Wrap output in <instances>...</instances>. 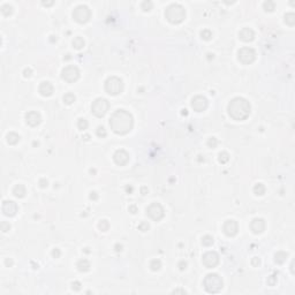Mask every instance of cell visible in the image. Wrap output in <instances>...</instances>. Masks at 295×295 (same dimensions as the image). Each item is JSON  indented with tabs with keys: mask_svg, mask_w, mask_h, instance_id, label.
<instances>
[{
	"mask_svg": "<svg viewBox=\"0 0 295 295\" xmlns=\"http://www.w3.org/2000/svg\"><path fill=\"white\" fill-rule=\"evenodd\" d=\"M134 126V118L131 113L126 110H117L111 119H110V127L115 134L126 135L133 129Z\"/></svg>",
	"mask_w": 295,
	"mask_h": 295,
	"instance_id": "cell-1",
	"label": "cell"
},
{
	"mask_svg": "<svg viewBox=\"0 0 295 295\" xmlns=\"http://www.w3.org/2000/svg\"><path fill=\"white\" fill-rule=\"evenodd\" d=\"M227 112L233 120L243 121L248 118L250 112H251V106L246 98L235 97L228 103Z\"/></svg>",
	"mask_w": 295,
	"mask_h": 295,
	"instance_id": "cell-2",
	"label": "cell"
},
{
	"mask_svg": "<svg viewBox=\"0 0 295 295\" xmlns=\"http://www.w3.org/2000/svg\"><path fill=\"white\" fill-rule=\"evenodd\" d=\"M165 17L172 24H179L186 19V9L180 4H171L165 10Z\"/></svg>",
	"mask_w": 295,
	"mask_h": 295,
	"instance_id": "cell-3",
	"label": "cell"
},
{
	"mask_svg": "<svg viewBox=\"0 0 295 295\" xmlns=\"http://www.w3.org/2000/svg\"><path fill=\"white\" fill-rule=\"evenodd\" d=\"M223 279L217 273H209L204 278V281H203V286H204L205 290L207 293H211V294L219 293L220 290H223Z\"/></svg>",
	"mask_w": 295,
	"mask_h": 295,
	"instance_id": "cell-4",
	"label": "cell"
},
{
	"mask_svg": "<svg viewBox=\"0 0 295 295\" xmlns=\"http://www.w3.org/2000/svg\"><path fill=\"white\" fill-rule=\"evenodd\" d=\"M105 91L111 96H117L124 91V82L120 77L117 76H110L105 81Z\"/></svg>",
	"mask_w": 295,
	"mask_h": 295,
	"instance_id": "cell-5",
	"label": "cell"
},
{
	"mask_svg": "<svg viewBox=\"0 0 295 295\" xmlns=\"http://www.w3.org/2000/svg\"><path fill=\"white\" fill-rule=\"evenodd\" d=\"M110 109V103L107 99L105 98H97L95 99L91 104V112H92L97 118H103L105 114L107 113Z\"/></svg>",
	"mask_w": 295,
	"mask_h": 295,
	"instance_id": "cell-6",
	"label": "cell"
},
{
	"mask_svg": "<svg viewBox=\"0 0 295 295\" xmlns=\"http://www.w3.org/2000/svg\"><path fill=\"white\" fill-rule=\"evenodd\" d=\"M91 17V10L89 9L88 6L78 5L73 10V19L77 23H87Z\"/></svg>",
	"mask_w": 295,
	"mask_h": 295,
	"instance_id": "cell-7",
	"label": "cell"
},
{
	"mask_svg": "<svg viewBox=\"0 0 295 295\" xmlns=\"http://www.w3.org/2000/svg\"><path fill=\"white\" fill-rule=\"evenodd\" d=\"M238 59L243 65H250L256 59V51L251 47H242L238 51Z\"/></svg>",
	"mask_w": 295,
	"mask_h": 295,
	"instance_id": "cell-8",
	"label": "cell"
},
{
	"mask_svg": "<svg viewBox=\"0 0 295 295\" xmlns=\"http://www.w3.org/2000/svg\"><path fill=\"white\" fill-rule=\"evenodd\" d=\"M61 77L62 80H65L68 83H73L75 81H77L80 78V70L76 66L69 65L67 67H65L61 72Z\"/></svg>",
	"mask_w": 295,
	"mask_h": 295,
	"instance_id": "cell-9",
	"label": "cell"
},
{
	"mask_svg": "<svg viewBox=\"0 0 295 295\" xmlns=\"http://www.w3.org/2000/svg\"><path fill=\"white\" fill-rule=\"evenodd\" d=\"M146 214L155 221H159L161 220L164 216H165V212H164V207H161L159 203H151L150 205L146 209Z\"/></svg>",
	"mask_w": 295,
	"mask_h": 295,
	"instance_id": "cell-10",
	"label": "cell"
},
{
	"mask_svg": "<svg viewBox=\"0 0 295 295\" xmlns=\"http://www.w3.org/2000/svg\"><path fill=\"white\" fill-rule=\"evenodd\" d=\"M203 264L207 269H213L219 264V255L216 251H207L202 257Z\"/></svg>",
	"mask_w": 295,
	"mask_h": 295,
	"instance_id": "cell-11",
	"label": "cell"
},
{
	"mask_svg": "<svg viewBox=\"0 0 295 295\" xmlns=\"http://www.w3.org/2000/svg\"><path fill=\"white\" fill-rule=\"evenodd\" d=\"M223 232L225 233V235H227V236H229V238L235 236L239 232L238 223H236L235 220H233V219L226 220L223 225Z\"/></svg>",
	"mask_w": 295,
	"mask_h": 295,
	"instance_id": "cell-12",
	"label": "cell"
},
{
	"mask_svg": "<svg viewBox=\"0 0 295 295\" xmlns=\"http://www.w3.org/2000/svg\"><path fill=\"white\" fill-rule=\"evenodd\" d=\"M207 99L204 96H195L192 99V107L196 112H203L207 109Z\"/></svg>",
	"mask_w": 295,
	"mask_h": 295,
	"instance_id": "cell-13",
	"label": "cell"
},
{
	"mask_svg": "<svg viewBox=\"0 0 295 295\" xmlns=\"http://www.w3.org/2000/svg\"><path fill=\"white\" fill-rule=\"evenodd\" d=\"M113 160L117 165H119V166L127 165L128 161H129V153H128L126 150H122V149L117 150L113 155Z\"/></svg>",
	"mask_w": 295,
	"mask_h": 295,
	"instance_id": "cell-14",
	"label": "cell"
},
{
	"mask_svg": "<svg viewBox=\"0 0 295 295\" xmlns=\"http://www.w3.org/2000/svg\"><path fill=\"white\" fill-rule=\"evenodd\" d=\"M19 211V207L14 201H4L2 203V212L7 217H14Z\"/></svg>",
	"mask_w": 295,
	"mask_h": 295,
	"instance_id": "cell-15",
	"label": "cell"
},
{
	"mask_svg": "<svg viewBox=\"0 0 295 295\" xmlns=\"http://www.w3.org/2000/svg\"><path fill=\"white\" fill-rule=\"evenodd\" d=\"M265 220L262 218H255L250 223V229L254 234H262L265 231Z\"/></svg>",
	"mask_w": 295,
	"mask_h": 295,
	"instance_id": "cell-16",
	"label": "cell"
},
{
	"mask_svg": "<svg viewBox=\"0 0 295 295\" xmlns=\"http://www.w3.org/2000/svg\"><path fill=\"white\" fill-rule=\"evenodd\" d=\"M26 122L27 124H29L30 127H36L41 122V114L36 112V111H30L26 114Z\"/></svg>",
	"mask_w": 295,
	"mask_h": 295,
	"instance_id": "cell-17",
	"label": "cell"
},
{
	"mask_svg": "<svg viewBox=\"0 0 295 295\" xmlns=\"http://www.w3.org/2000/svg\"><path fill=\"white\" fill-rule=\"evenodd\" d=\"M38 91H39V93H41L43 97H50V96L53 95L54 88H53V85L49 81H44V82H41L39 84Z\"/></svg>",
	"mask_w": 295,
	"mask_h": 295,
	"instance_id": "cell-18",
	"label": "cell"
},
{
	"mask_svg": "<svg viewBox=\"0 0 295 295\" xmlns=\"http://www.w3.org/2000/svg\"><path fill=\"white\" fill-rule=\"evenodd\" d=\"M239 37H240V39L242 41H244V43H249V41H253L255 38V32L253 29H250V28H243V29H241L240 30V32H239Z\"/></svg>",
	"mask_w": 295,
	"mask_h": 295,
	"instance_id": "cell-19",
	"label": "cell"
},
{
	"mask_svg": "<svg viewBox=\"0 0 295 295\" xmlns=\"http://www.w3.org/2000/svg\"><path fill=\"white\" fill-rule=\"evenodd\" d=\"M13 194H14V196L17 197V198H23L27 194L26 187L23 186V185H16V186L13 188Z\"/></svg>",
	"mask_w": 295,
	"mask_h": 295,
	"instance_id": "cell-20",
	"label": "cell"
},
{
	"mask_svg": "<svg viewBox=\"0 0 295 295\" xmlns=\"http://www.w3.org/2000/svg\"><path fill=\"white\" fill-rule=\"evenodd\" d=\"M76 268H77V270L80 271V272H88L89 270H90V263H89L88 259H80L77 262V264H76Z\"/></svg>",
	"mask_w": 295,
	"mask_h": 295,
	"instance_id": "cell-21",
	"label": "cell"
},
{
	"mask_svg": "<svg viewBox=\"0 0 295 295\" xmlns=\"http://www.w3.org/2000/svg\"><path fill=\"white\" fill-rule=\"evenodd\" d=\"M20 139H21L20 135L14 133V131H10V133L7 134V142H8V144H10V145L17 144V143L20 142Z\"/></svg>",
	"mask_w": 295,
	"mask_h": 295,
	"instance_id": "cell-22",
	"label": "cell"
},
{
	"mask_svg": "<svg viewBox=\"0 0 295 295\" xmlns=\"http://www.w3.org/2000/svg\"><path fill=\"white\" fill-rule=\"evenodd\" d=\"M288 257V254L285 251H278L275 254V262L277 264H284L286 262V259Z\"/></svg>",
	"mask_w": 295,
	"mask_h": 295,
	"instance_id": "cell-23",
	"label": "cell"
},
{
	"mask_svg": "<svg viewBox=\"0 0 295 295\" xmlns=\"http://www.w3.org/2000/svg\"><path fill=\"white\" fill-rule=\"evenodd\" d=\"M253 190H254L255 195H257V196H262V195H264L265 192H266V188H265V186L263 185V183H256Z\"/></svg>",
	"mask_w": 295,
	"mask_h": 295,
	"instance_id": "cell-24",
	"label": "cell"
},
{
	"mask_svg": "<svg viewBox=\"0 0 295 295\" xmlns=\"http://www.w3.org/2000/svg\"><path fill=\"white\" fill-rule=\"evenodd\" d=\"M284 21H285L286 24L293 27L295 24V14L294 13H287V14H285Z\"/></svg>",
	"mask_w": 295,
	"mask_h": 295,
	"instance_id": "cell-25",
	"label": "cell"
},
{
	"mask_svg": "<svg viewBox=\"0 0 295 295\" xmlns=\"http://www.w3.org/2000/svg\"><path fill=\"white\" fill-rule=\"evenodd\" d=\"M73 46H74V49H76V50L83 49L84 47V41H83L82 37H75L73 39Z\"/></svg>",
	"mask_w": 295,
	"mask_h": 295,
	"instance_id": "cell-26",
	"label": "cell"
},
{
	"mask_svg": "<svg viewBox=\"0 0 295 295\" xmlns=\"http://www.w3.org/2000/svg\"><path fill=\"white\" fill-rule=\"evenodd\" d=\"M74 102H75V96H74V93H70V92L65 93V96H63V103L67 104V105H72Z\"/></svg>",
	"mask_w": 295,
	"mask_h": 295,
	"instance_id": "cell-27",
	"label": "cell"
},
{
	"mask_svg": "<svg viewBox=\"0 0 295 295\" xmlns=\"http://www.w3.org/2000/svg\"><path fill=\"white\" fill-rule=\"evenodd\" d=\"M1 13H2V15L5 16H9L12 13H13V7L10 5H8V4H5V5L1 6Z\"/></svg>",
	"mask_w": 295,
	"mask_h": 295,
	"instance_id": "cell-28",
	"label": "cell"
},
{
	"mask_svg": "<svg viewBox=\"0 0 295 295\" xmlns=\"http://www.w3.org/2000/svg\"><path fill=\"white\" fill-rule=\"evenodd\" d=\"M161 268V262L159 261V259H152L150 262V269L152 270V271H159Z\"/></svg>",
	"mask_w": 295,
	"mask_h": 295,
	"instance_id": "cell-29",
	"label": "cell"
},
{
	"mask_svg": "<svg viewBox=\"0 0 295 295\" xmlns=\"http://www.w3.org/2000/svg\"><path fill=\"white\" fill-rule=\"evenodd\" d=\"M263 8H264L265 12H273L275 8V4L271 0H268L263 4Z\"/></svg>",
	"mask_w": 295,
	"mask_h": 295,
	"instance_id": "cell-30",
	"label": "cell"
},
{
	"mask_svg": "<svg viewBox=\"0 0 295 295\" xmlns=\"http://www.w3.org/2000/svg\"><path fill=\"white\" fill-rule=\"evenodd\" d=\"M228 160H229V155H228L227 152L223 151V152H220V153L218 155V161H219L220 164H226Z\"/></svg>",
	"mask_w": 295,
	"mask_h": 295,
	"instance_id": "cell-31",
	"label": "cell"
},
{
	"mask_svg": "<svg viewBox=\"0 0 295 295\" xmlns=\"http://www.w3.org/2000/svg\"><path fill=\"white\" fill-rule=\"evenodd\" d=\"M213 242H214V240H213V238L211 236V235H204V236L202 238V244L203 246H205V247L212 246Z\"/></svg>",
	"mask_w": 295,
	"mask_h": 295,
	"instance_id": "cell-32",
	"label": "cell"
},
{
	"mask_svg": "<svg viewBox=\"0 0 295 295\" xmlns=\"http://www.w3.org/2000/svg\"><path fill=\"white\" fill-rule=\"evenodd\" d=\"M98 228L102 232H107L110 228V223L106 219H103V220H100L98 223Z\"/></svg>",
	"mask_w": 295,
	"mask_h": 295,
	"instance_id": "cell-33",
	"label": "cell"
},
{
	"mask_svg": "<svg viewBox=\"0 0 295 295\" xmlns=\"http://www.w3.org/2000/svg\"><path fill=\"white\" fill-rule=\"evenodd\" d=\"M152 7H153V4H152V1H150V0H145V1H143L141 4V8L144 10V12H150L152 9Z\"/></svg>",
	"mask_w": 295,
	"mask_h": 295,
	"instance_id": "cell-34",
	"label": "cell"
},
{
	"mask_svg": "<svg viewBox=\"0 0 295 295\" xmlns=\"http://www.w3.org/2000/svg\"><path fill=\"white\" fill-rule=\"evenodd\" d=\"M88 121L84 119V118H81V119H78L77 121V128L80 130H85L87 128H88Z\"/></svg>",
	"mask_w": 295,
	"mask_h": 295,
	"instance_id": "cell-35",
	"label": "cell"
},
{
	"mask_svg": "<svg viewBox=\"0 0 295 295\" xmlns=\"http://www.w3.org/2000/svg\"><path fill=\"white\" fill-rule=\"evenodd\" d=\"M201 37H202V39H204V41H210L212 38V32L209 30V29H204V30L201 31Z\"/></svg>",
	"mask_w": 295,
	"mask_h": 295,
	"instance_id": "cell-36",
	"label": "cell"
},
{
	"mask_svg": "<svg viewBox=\"0 0 295 295\" xmlns=\"http://www.w3.org/2000/svg\"><path fill=\"white\" fill-rule=\"evenodd\" d=\"M207 145L210 148V149H214V148H217V145H218V140L216 139V137H210L207 142Z\"/></svg>",
	"mask_w": 295,
	"mask_h": 295,
	"instance_id": "cell-37",
	"label": "cell"
},
{
	"mask_svg": "<svg viewBox=\"0 0 295 295\" xmlns=\"http://www.w3.org/2000/svg\"><path fill=\"white\" fill-rule=\"evenodd\" d=\"M96 134H97L98 137H102V139H103V137H105V136L107 135V133H106V129L104 128L103 126H99L98 128L96 129Z\"/></svg>",
	"mask_w": 295,
	"mask_h": 295,
	"instance_id": "cell-38",
	"label": "cell"
},
{
	"mask_svg": "<svg viewBox=\"0 0 295 295\" xmlns=\"http://www.w3.org/2000/svg\"><path fill=\"white\" fill-rule=\"evenodd\" d=\"M277 284V275H272L268 278V285L269 286H275Z\"/></svg>",
	"mask_w": 295,
	"mask_h": 295,
	"instance_id": "cell-39",
	"label": "cell"
},
{
	"mask_svg": "<svg viewBox=\"0 0 295 295\" xmlns=\"http://www.w3.org/2000/svg\"><path fill=\"white\" fill-rule=\"evenodd\" d=\"M149 228H150V226H149V224L146 223V221H142V223L139 225V229L142 231V232H146Z\"/></svg>",
	"mask_w": 295,
	"mask_h": 295,
	"instance_id": "cell-40",
	"label": "cell"
},
{
	"mask_svg": "<svg viewBox=\"0 0 295 295\" xmlns=\"http://www.w3.org/2000/svg\"><path fill=\"white\" fill-rule=\"evenodd\" d=\"M9 229H10L9 223H7V221H2V223H1V231H2V232H7V231H9Z\"/></svg>",
	"mask_w": 295,
	"mask_h": 295,
	"instance_id": "cell-41",
	"label": "cell"
},
{
	"mask_svg": "<svg viewBox=\"0 0 295 295\" xmlns=\"http://www.w3.org/2000/svg\"><path fill=\"white\" fill-rule=\"evenodd\" d=\"M81 282L80 281H73L72 282V288L74 290H76V292H78V290H81Z\"/></svg>",
	"mask_w": 295,
	"mask_h": 295,
	"instance_id": "cell-42",
	"label": "cell"
},
{
	"mask_svg": "<svg viewBox=\"0 0 295 295\" xmlns=\"http://www.w3.org/2000/svg\"><path fill=\"white\" fill-rule=\"evenodd\" d=\"M60 255H61L60 249L54 248L53 250H52V256H53V258H59V257H60Z\"/></svg>",
	"mask_w": 295,
	"mask_h": 295,
	"instance_id": "cell-43",
	"label": "cell"
},
{
	"mask_svg": "<svg viewBox=\"0 0 295 295\" xmlns=\"http://www.w3.org/2000/svg\"><path fill=\"white\" fill-rule=\"evenodd\" d=\"M31 75H32V69L31 68H26L23 70V76L24 77H30Z\"/></svg>",
	"mask_w": 295,
	"mask_h": 295,
	"instance_id": "cell-44",
	"label": "cell"
},
{
	"mask_svg": "<svg viewBox=\"0 0 295 295\" xmlns=\"http://www.w3.org/2000/svg\"><path fill=\"white\" fill-rule=\"evenodd\" d=\"M178 268L181 270V271L186 270V268H187V262H185V261H180V262H179V264H178Z\"/></svg>",
	"mask_w": 295,
	"mask_h": 295,
	"instance_id": "cell-45",
	"label": "cell"
},
{
	"mask_svg": "<svg viewBox=\"0 0 295 295\" xmlns=\"http://www.w3.org/2000/svg\"><path fill=\"white\" fill-rule=\"evenodd\" d=\"M39 186H41V188H46V187L49 186V181H47L46 179H41V180H39Z\"/></svg>",
	"mask_w": 295,
	"mask_h": 295,
	"instance_id": "cell-46",
	"label": "cell"
},
{
	"mask_svg": "<svg viewBox=\"0 0 295 295\" xmlns=\"http://www.w3.org/2000/svg\"><path fill=\"white\" fill-rule=\"evenodd\" d=\"M251 264L254 265V266H259V264H261V259H259L258 257H254V258L251 259Z\"/></svg>",
	"mask_w": 295,
	"mask_h": 295,
	"instance_id": "cell-47",
	"label": "cell"
},
{
	"mask_svg": "<svg viewBox=\"0 0 295 295\" xmlns=\"http://www.w3.org/2000/svg\"><path fill=\"white\" fill-rule=\"evenodd\" d=\"M128 210H129V212H130V213H133V214H135V213H137V211H139V210H137V207H136L135 204H133V205H130L129 209H128Z\"/></svg>",
	"mask_w": 295,
	"mask_h": 295,
	"instance_id": "cell-48",
	"label": "cell"
},
{
	"mask_svg": "<svg viewBox=\"0 0 295 295\" xmlns=\"http://www.w3.org/2000/svg\"><path fill=\"white\" fill-rule=\"evenodd\" d=\"M90 200H92V201H96V200H98V194L96 192H90Z\"/></svg>",
	"mask_w": 295,
	"mask_h": 295,
	"instance_id": "cell-49",
	"label": "cell"
},
{
	"mask_svg": "<svg viewBox=\"0 0 295 295\" xmlns=\"http://www.w3.org/2000/svg\"><path fill=\"white\" fill-rule=\"evenodd\" d=\"M5 264H6V266H12L13 265V259L12 258H6V261H5Z\"/></svg>",
	"mask_w": 295,
	"mask_h": 295,
	"instance_id": "cell-50",
	"label": "cell"
},
{
	"mask_svg": "<svg viewBox=\"0 0 295 295\" xmlns=\"http://www.w3.org/2000/svg\"><path fill=\"white\" fill-rule=\"evenodd\" d=\"M133 190H134L133 186H126V192H127V194H131Z\"/></svg>",
	"mask_w": 295,
	"mask_h": 295,
	"instance_id": "cell-51",
	"label": "cell"
},
{
	"mask_svg": "<svg viewBox=\"0 0 295 295\" xmlns=\"http://www.w3.org/2000/svg\"><path fill=\"white\" fill-rule=\"evenodd\" d=\"M114 249H115V251H121V250H122V244L117 243L115 246H114Z\"/></svg>",
	"mask_w": 295,
	"mask_h": 295,
	"instance_id": "cell-52",
	"label": "cell"
},
{
	"mask_svg": "<svg viewBox=\"0 0 295 295\" xmlns=\"http://www.w3.org/2000/svg\"><path fill=\"white\" fill-rule=\"evenodd\" d=\"M148 192H149V190H148V188H146V187H142V188H141V192H142V195H146V194H148Z\"/></svg>",
	"mask_w": 295,
	"mask_h": 295,
	"instance_id": "cell-53",
	"label": "cell"
},
{
	"mask_svg": "<svg viewBox=\"0 0 295 295\" xmlns=\"http://www.w3.org/2000/svg\"><path fill=\"white\" fill-rule=\"evenodd\" d=\"M53 4H54L53 1H49V2H47V1H43V2H41V5H43V6H46V7H47V6H52Z\"/></svg>",
	"mask_w": 295,
	"mask_h": 295,
	"instance_id": "cell-54",
	"label": "cell"
},
{
	"mask_svg": "<svg viewBox=\"0 0 295 295\" xmlns=\"http://www.w3.org/2000/svg\"><path fill=\"white\" fill-rule=\"evenodd\" d=\"M50 41H51V43H54V41H57V36H51Z\"/></svg>",
	"mask_w": 295,
	"mask_h": 295,
	"instance_id": "cell-55",
	"label": "cell"
},
{
	"mask_svg": "<svg viewBox=\"0 0 295 295\" xmlns=\"http://www.w3.org/2000/svg\"><path fill=\"white\" fill-rule=\"evenodd\" d=\"M173 293H186V290H173Z\"/></svg>",
	"mask_w": 295,
	"mask_h": 295,
	"instance_id": "cell-56",
	"label": "cell"
},
{
	"mask_svg": "<svg viewBox=\"0 0 295 295\" xmlns=\"http://www.w3.org/2000/svg\"><path fill=\"white\" fill-rule=\"evenodd\" d=\"M182 112H181V114L182 115H188V111H187L186 109H183V110H181Z\"/></svg>",
	"mask_w": 295,
	"mask_h": 295,
	"instance_id": "cell-57",
	"label": "cell"
},
{
	"mask_svg": "<svg viewBox=\"0 0 295 295\" xmlns=\"http://www.w3.org/2000/svg\"><path fill=\"white\" fill-rule=\"evenodd\" d=\"M83 140L89 141V140H90V136H89V135H84V136H83Z\"/></svg>",
	"mask_w": 295,
	"mask_h": 295,
	"instance_id": "cell-58",
	"label": "cell"
},
{
	"mask_svg": "<svg viewBox=\"0 0 295 295\" xmlns=\"http://www.w3.org/2000/svg\"><path fill=\"white\" fill-rule=\"evenodd\" d=\"M66 56H67V57H66V58H63V60H69V59L72 58V57H70V54H66Z\"/></svg>",
	"mask_w": 295,
	"mask_h": 295,
	"instance_id": "cell-59",
	"label": "cell"
},
{
	"mask_svg": "<svg viewBox=\"0 0 295 295\" xmlns=\"http://www.w3.org/2000/svg\"><path fill=\"white\" fill-rule=\"evenodd\" d=\"M84 251H85L87 254H88V253H90V251H89V248H85V250H84Z\"/></svg>",
	"mask_w": 295,
	"mask_h": 295,
	"instance_id": "cell-60",
	"label": "cell"
},
{
	"mask_svg": "<svg viewBox=\"0 0 295 295\" xmlns=\"http://www.w3.org/2000/svg\"><path fill=\"white\" fill-rule=\"evenodd\" d=\"M90 173H93V174H95V173H96V171H95V170H90Z\"/></svg>",
	"mask_w": 295,
	"mask_h": 295,
	"instance_id": "cell-61",
	"label": "cell"
}]
</instances>
